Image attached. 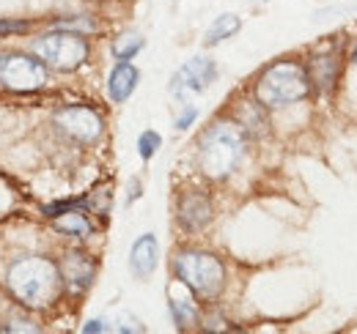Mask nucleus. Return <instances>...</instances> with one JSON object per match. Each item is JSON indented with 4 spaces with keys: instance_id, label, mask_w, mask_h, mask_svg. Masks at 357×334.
<instances>
[{
    "instance_id": "nucleus-10",
    "label": "nucleus",
    "mask_w": 357,
    "mask_h": 334,
    "mask_svg": "<svg viewBox=\"0 0 357 334\" xmlns=\"http://www.w3.org/2000/svg\"><path fill=\"white\" fill-rule=\"evenodd\" d=\"M58 269H61L63 285L72 293H83L86 288H91V283H93V277H96V263H93V257L86 255V252L69 250L61 257Z\"/></svg>"
},
{
    "instance_id": "nucleus-23",
    "label": "nucleus",
    "mask_w": 357,
    "mask_h": 334,
    "mask_svg": "<svg viewBox=\"0 0 357 334\" xmlns=\"http://www.w3.org/2000/svg\"><path fill=\"white\" fill-rule=\"evenodd\" d=\"M105 329H107V326H105L102 321H89V324L83 326V332H86V334H91V332H105Z\"/></svg>"
},
{
    "instance_id": "nucleus-1",
    "label": "nucleus",
    "mask_w": 357,
    "mask_h": 334,
    "mask_svg": "<svg viewBox=\"0 0 357 334\" xmlns=\"http://www.w3.org/2000/svg\"><path fill=\"white\" fill-rule=\"evenodd\" d=\"M6 285L20 304H25L31 310H42L58 299L63 280H61L58 263H52L50 257L25 255V257L11 260V266L6 271Z\"/></svg>"
},
{
    "instance_id": "nucleus-21",
    "label": "nucleus",
    "mask_w": 357,
    "mask_h": 334,
    "mask_svg": "<svg viewBox=\"0 0 357 334\" xmlns=\"http://www.w3.org/2000/svg\"><path fill=\"white\" fill-rule=\"evenodd\" d=\"M80 206H86L83 200H63V203H52V206H45V216H50V219H55V216H61V214H66V211L72 209H80Z\"/></svg>"
},
{
    "instance_id": "nucleus-14",
    "label": "nucleus",
    "mask_w": 357,
    "mask_h": 334,
    "mask_svg": "<svg viewBox=\"0 0 357 334\" xmlns=\"http://www.w3.org/2000/svg\"><path fill=\"white\" fill-rule=\"evenodd\" d=\"M55 230L58 233H63V236H72V239H89L91 230H93V225H91V219L83 214V206L80 209H72L66 211V214H61V216H55Z\"/></svg>"
},
{
    "instance_id": "nucleus-22",
    "label": "nucleus",
    "mask_w": 357,
    "mask_h": 334,
    "mask_svg": "<svg viewBox=\"0 0 357 334\" xmlns=\"http://www.w3.org/2000/svg\"><path fill=\"white\" fill-rule=\"evenodd\" d=\"M195 118H198V110H195V107H187V110H184V113H181V116H178L176 129H187V126L192 124V121H195Z\"/></svg>"
},
{
    "instance_id": "nucleus-24",
    "label": "nucleus",
    "mask_w": 357,
    "mask_h": 334,
    "mask_svg": "<svg viewBox=\"0 0 357 334\" xmlns=\"http://www.w3.org/2000/svg\"><path fill=\"white\" fill-rule=\"evenodd\" d=\"M355 61H357V49H355Z\"/></svg>"
},
{
    "instance_id": "nucleus-13",
    "label": "nucleus",
    "mask_w": 357,
    "mask_h": 334,
    "mask_svg": "<svg viewBox=\"0 0 357 334\" xmlns=\"http://www.w3.org/2000/svg\"><path fill=\"white\" fill-rule=\"evenodd\" d=\"M135 88H137V69H135L132 63L121 61V63L110 72L107 93H110V99H113L116 104H121V102H127V99L132 96Z\"/></svg>"
},
{
    "instance_id": "nucleus-12",
    "label": "nucleus",
    "mask_w": 357,
    "mask_h": 334,
    "mask_svg": "<svg viewBox=\"0 0 357 334\" xmlns=\"http://www.w3.org/2000/svg\"><path fill=\"white\" fill-rule=\"evenodd\" d=\"M157 257H160V250H157V239L151 233L140 236L132 244V252H130V269L137 280H146L154 269H157Z\"/></svg>"
},
{
    "instance_id": "nucleus-20",
    "label": "nucleus",
    "mask_w": 357,
    "mask_h": 334,
    "mask_svg": "<svg viewBox=\"0 0 357 334\" xmlns=\"http://www.w3.org/2000/svg\"><path fill=\"white\" fill-rule=\"evenodd\" d=\"M33 25L28 19H0V36H14V33H28Z\"/></svg>"
},
{
    "instance_id": "nucleus-6",
    "label": "nucleus",
    "mask_w": 357,
    "mask_h": 334,
    "mask_svg": "<svg viewBox=\"0 0 357 334\" xmlns=\"http://www.w3.org/2000/svg\"><path fill=\"white\" fill-rule=\"evenodd\" d=\"M0 85L17 93L42 90L47 85V63L36 52H3L0 55Z\"/></svg>"
},
{
    "instance_id": "nucleus-5",
    "label": "nucleus",
    "mask_w": 357,
    "mask_h": 334,
    "mask_svg": "<svg viewBox=\"0 0 357 334\" xmlns=\"http://www.w3.org/2000/svg\"><path fill=\"white\" fill-rule=\"evenodd\" d=\"M33 52L58 72H75L89 58V42L86 33L55 28L52 33H45L42 39L33 42Z\"/></svg>"
},
{
    "instance_id": "nucleus-2",
    "label": "nucleus",
    "mask_w": 357,
    "mask_h": 334,
    "mask_svg": "<svg viewBox=\"0 0 357 334\" xmlns=\"http://www.w3.org/2000/svg\"><path fill=\"white\" fill-rule=\"evenodd\" d=\"M245 157V132L239 124L218 121L212 124L198 143V167L206 178L220 181L231 175Z\"/></svg>"
},
{
    "instance_id": "nucleus-9",
    "label": "nucleus",
    "mask_w": 357,
    "mask_h": 334,
    "mask_svg": "<svg viewBox=\"0 0 357 334\" xmlns=\"http://www.w3.org/2000/svg\"><path fill=\"white\" fill-rule=\"evenodd\" d=\"M212 200L204 189H187L181 192L178 198V206H176V216H178V225L184 230H201L212 222Z\"/></svg>"
},
{
    "instance_id": "nucleus-3",
    "label": "nucleus",
    "mask_w": 357,
    "mask_h": 334,
    "mask_svg": "<svg viewBox=\"0 0 357 334\" xmlns=\"http://www.w3.org/2000/svg\"><path fill=\"white\" fill-rule=\"evenodd\" d=\"M311 93L308 69L294 61H278L264 69V74L256 83V99L267 107H289L294 102H303Z\"/></svg>"
},
{
    "instance_id": "nucleus-18",
    "label": "nucleus",
    "mask_w": 357,
    "mask_h": 334,
    "mask_svg": "<svg viewBox=\"0 0 357 334\" xmlns=\"http://www.w3.org/2000/svg\"><path fill=\"white\" fill-rule=\"evenodd\" d=\"M140 49H143V39H140V36H121L119 42L113 44L116 61H132Z\"/></svg>"
},
{
    "instance_id": "nucleus-11",
    "label": "nucleus",
    "mask_w": 357,
    "mask_h": 334,
    "mask_svg": "<svg viewBox=\"0 0 357 334\" xmlns=\"http://www.w3.org/2000/svg\"><path fill=\"white\" fill-rule=\"evenodd\" d=\"M338 72H341V63L330 52L313 55L311 63H308V77H311V85H316L319 93H333V88L338 83Z\"/></svg>"
},
{
    "instance_id": "nucleus-19",
    "label": "nucleus",
    "mask_w": 357,
    "mask_h": 334,
    "mask_svg": "<svg viewBox=\"0 0 357 334\" xmlns=\"http://www.w3.org/2000/svg\"><path fill=\"white\" fill-rule=\"evenodd\" d=\"M160 145H162V137H160L157 132H151V129L143 132V134L137 137V154H140V159H151Z\"/></svg>"
},
{
    "instance_id": "nucleus-16",
    "label": "nucleus",
    "mask_w": 357,
    "mask_h": 334,
    "mask_svg": "<svg viewBox=\"0 0 357 334\" xmlns=\"http://www.w3.org/2000/svg\"><path fill=\"white\" fill-rule=\"evenodd\" d=\"M239 28H242V19H239L236 14H220V17H218V19L209 25V31H206L204 42H206V44H220L223 39L234 36Z\"/></svg>"
},
{
    "instance_id": "nucleus-17",
    "label": "nucleus",
    "mask_w": 357,
    "mask_h": 334,
    "mask_svg": "<svg viewBox=\"0 0 357 334\" xmlns=\"http://www.w3.org/2000/svg\"><path fill=\"white\" fill-rule=\"evenodd\" d=\"M171 312H174V321H176L178 329H190L198 321L195 307L190 301H181V299H171Z\"/></svg>"
},
{
    "instance_id": "nucleus-4",
    "label": "nucleus",
    "mask_w": 357,
    "mask_h": 334,
    "mask_svg": "<svg viewBox=\"0 0 357 334\" xmlns=\"http://www.w3.org/2000/svg\"><path fill=\"white\" fill-rule=\"evenodd\" d=\"M176 277L201 299H215L225 285V269L218 255L201 250H184L174 260Z\"/></svg>"
},
{
    "instance_id": "nucleus-15",
    "label": "nucleus",
    "mask_w": 357,
    "mask_h": 334,
    "mask_svg": "<svg viewBox=\"0 0 357 334\" xmlns=\"http://www.w3.org/2000/svg\"><path fill=\"white\" fill-rule=\"evenodd\" d=\"M236 124L250 134H264L267 132V116H264V104L261 102H245L236 113Z\"/></svg>"
},
{
    "instance_id": "nucleus-8",
    "label": "nucleus",
    "mask_w": 357,
    "mask_h": 334,
    "mask_svg": "<svg viewBox=\"0 0 357 334\" xmlns=\"http://www.w3.org/2000/svg\"><path fill=\"white\" fill-rule=\"evenodd\" d=\"M215 77H218L215 63H212L209 58L198 55V58L187 61L176 72V77H174V83H171V93H174L176 99H187V96H192V93L206 90Z\"/></svg>"
},
{
    "instance_id": "nucleus-7",
    "label": "nucleus",
    "mask_w": 357,
    "mask_h": 334,
    "mask_svg": "<svg viewBox=\"0 0 357 334\" xmlns=\"http://www.w3.org/2000/svg\"><path fill=\"white\" fill-rule=\"evenodd\" d=\"M52 121H55V126L63 134H69L77 143H93V140H99L102 126H105L102 124V116L96 110L86 107V104H69V107L58 110Z\"/></svg>"
}]
</instances>
